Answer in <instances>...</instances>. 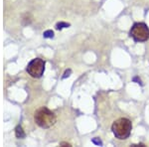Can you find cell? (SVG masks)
<instances>
[{
    "label": "cell",
    "mask_w": 149,
    "mask_h": 147,
    "mask_svg": "<svg viewBox=\"0 0 149 147\" xmlns=\"http://www.w3.org/2000/svg\"><path fill=\"white\" fill-rule=\"evenodd\" d=\"M35 122L42 128H49L56 123V115L55 113L48 109L47 107H42L35 112Z\"/></svg>",
    "instance_id": "6da1fadb"
},
{
    "label": "cell",
    "mask_w": 149,
    "mask_h": 147,
    "mask_svg": "<svg viewBox=\"0 0 149 147\" xmlns=\"http://www.w3.org/2000/svg\"><path fill=\"white\" fill-rule=\"evenodd\" d=\"M132 129L131 121L128 118L121 117L115 120L111 126V130L113 132L114 136L118 139H126L130 135V132Z\"/></svg>",
    "instance_id": "7a4b0ae2"
},
{
    "label": "cell",
    "mask_w": 149,
    "mask_h": 147,
    "mask_svg": "<svg viewBox=\"0 0 149 147\" xmlns=\"http://www.w3.org/2000/svg\"><path fill=\"white\" fill-rule=\"evenodd\" d=\"M129 35L135 42H145L149 39V29L145 23H135L131 27Z\"/></svg>",
    "instance_id": "3957f363"
},
{
    "label": "cell",
    "mask_w": 149,
    "mask_h": 147,
    "mask_svg": "<svg viewBox=\"0 0 149 147\" xmlns=\"http://www.w3.org/2000/svg\"><path fill=\"white\" fill-rule=\"evenodd\" d=\"M45 71V62L42 59H34L28 64L27 72L32 78L39 79L43 76Z\"/></svg>",
    "instance_id": "277c9868"
},
{
    "label": "cell",
    "mask_w": 149,
    "mask_h": 147,
    "mask_svg": "<svg viewBox=\"0 0 149 147\" xmlns=\"http://www.w3.org/2000/svg\"><path fill=\"white\" fill-rule=\"evenodd\" d=\"M16 136L18 137V138H23L24 136H25V133H24V131H23V129H22V127L21 126H17L16 127Z\"/></svg>",
    "instance_id": "5b68a950"
},
{
    "label": "cell",
    "mask_w": 149,
    "mask_h": 147,
    "mask_svg": "<svg viewBox=\"0 0 149 147\" xmlns=\"http://www.w3.org/2000/svg\"><path fill=\"white\" fill-rule=\"evenodd\" d=\"M70 26V24L69 23H66V22H60V23H58L57 25H56V28L58 29V30H62L63 28H67V27H69Z\"/></svg>",
    "instance_id": "8992f818"
},
{
    "label": "cell",
    "mask_w": 149,
    "mask_h": 147,
    "mask_svg": "<svg viewBox=\"0 0 149 147\" xmlns=\"http://www.w3.org/2000/svg\"><path fill=\"white\" fill-rule=\"evenodd\" d=\"M54 37V32L52 30H48L44 32V38H53Z\"/></svg>",
    "instance_id": "52a82bcc"
},
{
    "label": "cell",
    "mask_w": 149,
    "mask_h": 147,
    "mask_svg": "<svg viewBox=\"0 0 149 147\" xmlns=\"http://www.w3.org/2000/svg\"><path fill=\"white\" fill-rule=\"evenodd\" d=\"M92 142H93V143H95V144H97V145H100V146L102 145V141L100 140V138H97V137H95V138H93Z\"/></svg>",
    "instance_id": "ba28073f"
},
{
    "label": "cell",
    "mask_w": 149,
    "mask_h": 147,
    "mask_svg": "<svg viewBox=\"0 0 149 147\" xmlns=\"http://www.w3.org/2000/svg\"><path fill=\"white\" fill-rule=\"evenodd\" d=\"M70 74H71V70H69V71H66V73H65L63 78L65 79V78H67V77H69V76H70Z\"/></svg>",
    "instance_id": "9c48e42d"
},
{
    "label": "cell",
    "mask_w": 149,
    "mask_h": 147,
    "mask_svg": "<svg viewBox=\"0 0 149 147\" xmlns=\"http://www.w3.org/2000/svg\"><path fill=\"white\" fill-rule=\"evenodd\" d=\"M132 147H137V146H140V147H145L143 143H139V144H133V145H131Z\"/></svg>",
    "instance_id": "30bf717a"
},
{
    "label": "cell",
    "mask_w": 149,
    "mask_h": 147,
    "mask_svg": "<svg viewBox=\"0 0 149 147\" xmlns=\"http://www.w3.org/2000/svg\"><path fill=\"white\" fill-rule=\"evenodd\" d=\"M133 82H138V84H140V85H142V84H141L140 79H138L137 77H135V78H133Z\"/></svg>",
    "instance_id": "8fae6325"
},
{
    "label": "cell",
    "mask_w": 149,
    "mask_h": 147,
    "mask_svg": "<svg viewBox=\"0 0 149 147\" xmlns=\"http://www.w3.org/2000/svg\"><path fill=\"white\" fill-rule=\"evenodd\" d=\"M63 145H65V146H71V144H69V143H65V142H62V143H61V146H63Z\"/></svg>",
    "instance_id": "7c38bea8"
}]
</instances>
